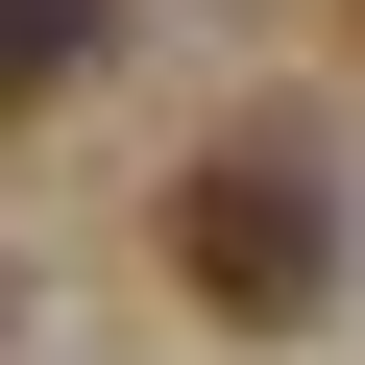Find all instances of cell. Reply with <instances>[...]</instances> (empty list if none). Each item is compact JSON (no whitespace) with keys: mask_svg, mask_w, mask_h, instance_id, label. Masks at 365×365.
<instances>
[{"mask_svg":"<svg viewBox=\"0 0 365 365\" xmlns=\"http://www.w3.org/2000/svg\"><path fill=\"white\" fill-rule=\"evenodd\" d=\"M98 49H122V25H98V0H0V122H49V98H73Z\"/></svg>","mask_w":365,"mask_h":365,"instance_id":"obj_2","label":"cell"},{"mask_svg":"<svg viewBox=\"0 0 365 365\" xmlns=\"http://www.w3.org/2000/svg\"><path fill=\"white\" fill-rule=\"evenodd\" d=\"M170 292H195L220 341H317L341 317V170L317 146H195V170H170Z\"/></svg>","mask_w":365,"mask_h":365,"instance_id":"obj_1","label":"cell"}]
</instances>
